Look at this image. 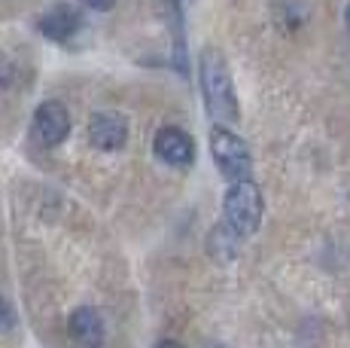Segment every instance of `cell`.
Instances as JSON below:
<instances>
[{
	"label": "cell",
	"instance_id": "30bf717a",
	"mask_svg": "<svg viewBox=\"0 0 350 348\" xmlns=\"http://www.w3.org/2000/svg\"><path fill=\"white\" fill-rule=\"evenodd\" d=\"M85 6H89V10H98V12H107L110 10L113 3H116V0H83Z\"/></svg>",
	"mask_w": 350,
	"mask_h": 348
},
{
	"label": "cell",
	"instance_id": "8992f818",
	"mask_svg": "<svg viewBox=\"0 0 350 348\" xmlns=\"http://www.w3.org/2000/svg\"><path fill=\"white\" fill-rule=\"evenodd\" d=\"M89 140L98 150H119L128 140V119L122 113H95L89 123Z\"/></svg>",
	"mask_w": 350,
	"mask_h": 348
},
{
	"label": "cell",
	"instance_id": "5b68a950",
	"mask_svg": "<svg viewBox=\"0 0 350 348\" xmlns=\"http://www.w3.org/2000/svg\"><path fill=\"white\" fill-rule=\"evenodd\" d=\"M33 135L43 147H58L70 135V116L58 101H46L33 113Z\"/></svg>",
	"mask_w": 350,
	"mask_h": 348
},
{
	"label": "cell",
	"instance_id": "277c9868",
	"mask_svg": "<svg viewBox=\"0 0 350 348\" xmlns=\"http://www.w3.org/2000/svg\"><path fill=\"white\" fill-rule=\"evenodd\" d=\"M152 150H156L161 162L174 165V169H183V165H192L195 159V140L183 129H177V125H165V129L156 132Z\"/></svg>",
	"mask_w": 350,
	"mask_h": 348
},
{
	"label": "cell",
	"instance_id": "52a82bcc",
	"mask_svg": "<svg viewBox=\"0 0 350 348\" xmlns=\"http://www.w3.org/2000/svg\"><path fill=\"white\" fill-rule=\"evenodd\" d=\"M37 28H40V34L43 37L55 40V43H64V40H70L79 28H83V16H79L77 6L58 3V6H52L43 18H40Z\"/></svg>",
	"mask_w": 350,
	"mask_h": 348
},
{
	"label": "cell",
	"instance_id": "9c48e42d",
	"mask_svg": "<svg viewBox=\"0 0 350 348\" xmlns=\"http://www.w3.org/2000/svg\"><path fill=\"white\" fill-rule=\"evenodd\" d=\"M10 324H12V312L6 306V299L0 297V330H10Z\"/></svg>",
	"mask_w": 350,
	"mask_h": 348
},
{
	"label": "cell",
	"instance_id": "8fae6325",
	"mask_svg": "<svg viewBox=\"0 0 350 348\" xmlns=\"http://www.w3.org/2000/svg\"><path fill=\"white\" fill-rule=\"evenodd\" d=\"M345 22H347V28H350V3H347V10H345Z\"/></svg>",
	"mask_w": 350,
	"mask_h": 348
},
{
	"label": "cell",
	"instance_id": "ba28073f",
	"mask_svg": "<svg viewBox=\"0 0 350 348\" xmlns=\"http://www.w3.org/2000/svg\"><path fill=\"white\" fill-rule=\"evenodd\" d=\"M70 330H73V336H77L79 343L98 345L100 339H104V321H100V314L95 309L83 306V309H77L70 314Z\"/></svg>",
	"mask_w": 350,
	"mask_h": 348
},
{
	"label": "cell",
	"instance_id": "6da1fadb",
	"mask_svg": "<svg viewBox=\"0 0 350 348\" xmlns=\"http://www.w3.org/2000/svg\"><path fill=\"white\" fill-rule=\"evenodd\" d=\"M198 77H201V92H204L207 113L219 123H238L241 107L234 98V83L228 73L226 58L217 49H204L198 62Z\"/></svg>",
	"mask_w": 350,
	"mask_h": 348
},
{
	"label": "cell",
	"instance_id": "7a4b0ae2",
	"mask_svg": "<svg viewBox=\"0 0 350 348\" xmlns=\"http://www.w3.org/2000/svg\"><path fill=\"white\" fill-rule=\"evenodd\" d=\"M223 211H226V223L232 226L238 236H253L262 223V190L253 184L250 177L244 180H228V190L223 199Z\"/></svg>",
	"mask_w": 350,
	"mask_h": 348
},
{
	"label": "cell",
	"instance_id": "3957f363",
	"mask_svg": "<svg viewBox=\"0 0 350 348\" xmlns=\"http://www.w3.org/2000/svg\"><path fill=\"white\" fill-rule=\"evenodd\" d=\"M211 153H213V162H217V169L223 171V177H228V180L250 177V171H253L250 147L244 144V138L234 135V132H228V129H223V125H217V129L211 132Z\"/></svg>",
	"mask_w": 350,
	"mask_h": 348
}]
</instances>
